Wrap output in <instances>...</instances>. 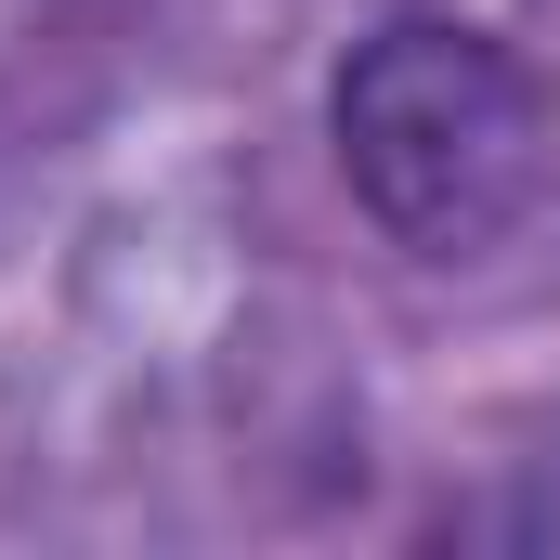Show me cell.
<instances>
[{
  "instance_id": "6da1fadb",
  "label": "cell",
  "mask_w": 560,
  "mask_h": 560,
  "mask_svg": "<svg viewBox=\"0 0 560 560\" xmlns=\"http://www.w3.org/2000/svg\"><path fill=\"white\" fill-rule=\"evenodd\" d=\"M326 118H339V183L418 261L495 248L535 209V183H548V92H535V66L509 39L456 26V13H392L378 39H352Z\"/></svg>"
}]
</instances>
